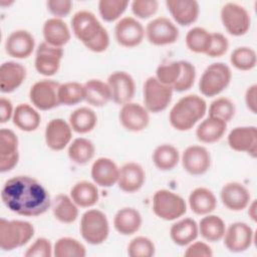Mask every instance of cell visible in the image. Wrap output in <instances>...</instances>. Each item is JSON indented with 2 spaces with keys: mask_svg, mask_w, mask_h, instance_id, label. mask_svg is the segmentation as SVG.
<instances>
[{
  "mask_svg": "<svg viewBox=\"0 0 257 257\" xmlns=\"http://www.w3.org/2000/svg\"><path fill=\"white\" fill-rule=\"evenodd\" d=\"M1 200L10 211L25 217L44 214L52 202L48 191L37 180L24 175L12 177L4 183Z\"/></svg>",
  "mask_w": 257,
  "mask_h": 257,
  "instance_id": "obj_1",
  "label": "cell"
},
{
  "mask_svg": "<svg viewBox=\"0 0 257 257\" xmlns=\"http://www.w3.org/2000/svg\"><path fill=\"white\" fill-rule=\"evenodd\" d=\"M71 28L75 37L92 52H103L109 45L107 30L96 16L87 10L77 11L71 18Z\"/></svg>",
  "mask_w": 257,
  "mask_h": 257,
  "instance_id": "obj_2",
  "label": "cell"
},
{
  "mask_svg": "<svg viewBox=\"0 0 257 257\" xmlns=\"http://www.w3.org/2000/svg\"><path fill=\"white\" fill-rule=\"evenodd\" d=\"M207 111L205 99L197 94H188L180 98L172 107L169 119L174 128L185 132L191 130Z\"/></svg>",
  "mask_w": 257,
  "mask_h": 257,
  "instance_id": "obj_3",
  "label": "cell"
},
{
  "mask_svg": "<svg viewBox=\"0 0 257 257\" xmlns=\"http://www.w3.org/2000/svg\"><path fill=\"white\" fill-rule=\"evenodd\" d=\"M34 235V227L27 221L0 220V248L11 251L28 243Z\"/></svg>",
  "mask_w": 257,
  "mask_h": 257,
  "instance_id": "obj_4",
  "label": "cell"
},
{
  "mask_svg": "<svg viewBox=\"0 0 257 257\" xmlns=\"http://www.w3.org/2000/svg\"><path fill=\"white\" fill-rule=\"evenodd\" d=\"M80 234L91 245L103 243L109 234V224L104 213L97 209H90L83 213L80 219Z\"/></svg>",
  "mask_w": 257,
  "mask_h": 257,
  "instance_id": "obj_5",
  "label": "cell"
},
{
  "mask_svg": "<svg viewBox=\"0 0 257 257\" xmlns=\"http://www.w3.org/2000/svg\"><path fill=\"white\" fill-rule=\"evenodd\" d=\"M231 78L232 72L227 64L212 63L204 70L199 81V89L203 95L208 97L218 95L227 88Z\"/></svg>",
  "mask_w": 257,
  "mask_h": 257,
  "instance_id": "obj_6",
  "label": "cell"
},
{
  "mask_svg": "<svg viewBox=\"0 0 257 257\" xmlns=\"http://www.w3.org/2000/svg\"><path fill=\"white\" fill-rule=\"evenodd\" d=\"M153 211L160 219L173 221L187 212V205L180 195L162 189L154 194Z\"/></svg>",
  "mask_w": 257,
  "mask_h": 257,
  "instance_id": "obj_7",
  "label": "cell"
},
{
  "mask_svg": "<svg viewBox=\"0 0 257 257\" xmlns=\"http://www.w3.org/2000/svg\"><path fill=\"white\" fill-rule=\"evenodd\" d=\"M172 86L161 83L155 76L149 77L144 83V102L149 112L165 110L173 97Z\"/></svg>",
  "mask_w": 257,
  "mask_h": 257,
  "instance_id": "obj_8",
  "label": "cell"
},
{
  "mask_svg": "<svg viewBox=\"0 0 257 257\" xmlns=\"http://www.w3.org/2000/svg\"><path fill=\"white\" fill-rule=\"evenodd\" d=\"M220 16L223 26L233 36H242L250 29V14L243 6L237 3L229 2L223 5Z\"/></svg>",
  "mask_w": 257,
  "mask_h": 257,
  "instance_id": "obj_9",
  "label": "cell"
},
{
  "mask_svg": "<svg viewBox=\"0 0 257 257\" xmlns=\"http://www.w3.org/2000/svg\"><path fill=\"white\" fill-rule=\"evenodd\" d=\"M59 83L52 79H42L35 82L29 91L32 104L40 110H48L59 105Z\"/></svg>",
  "mask_w": 257,
  "mask_h": 257,
  "instance_id": "obj_10",
  "label": "cell"
},
{
  "mask_svg": "<svg viewBox=\"0 0 257 257\" xmlns=\"http://www.w3.org/2000/svg\"><path fill=\"white\" fill-rule=\"evenodd\" d=\"M150 43L163 46L175 43L179 38V29L167 17H157L150 21L145 29Z\"/></svg>",
  "mask_w": 257,
  "mask_h": 257,
  "instance_id": "obj_11",
  "label": "cell"
},
{
  "mask_svg": "<svg viewBox=\"0 0 257 257\" xmlns=\"http://www.w3.org/2000/svg\"><path fill=\"white\" fill-rule=\"evenodd\" d=\"M63 57V49L48 43L41 42L36 50L35 68L37 72L44 76H52L57 73Z\"/></svg>",
  "mask_w": 257,
  "mask_h": 257,
  "instance_id": "obj_12",
  "label": "cell"
},
{
  "mask_svg": "<svg viewBox=\"0 0 257 257\" xmlns=\"http://www.w3.org/2000/svg\"><path fill=\"white\" fill-rule=\"evenodd\" d=\"M223 238L224 244L229 251L240 253L251 247L254 232L248 224L244 222H235L226 229Z\"/></svg>",
  "mask_w": 257,
  "mask_h": 257,
  "instance_id": "obj_13",
  "label": "cell"
},
{
  "mask_svg": "<svg viewBox=\"0 0 257 257\" xmlns=\"http://www.w3.org/2000/svg\"><path fill=\"white\" fill-rule=\"evenodd\" d=\"M114 35L118 44L131 48L142 43L146 32L140 21L127 16L117 21L114 27Z\"/></svg>",
  "mask_w": 257,
  "mask_h": 257,
  "instance_id": "obj_14",
  "label": "cell"
},
{
  "mask_svg": "<svg viewBox=\"0 0 257 257\" xmlns=\"http://www.w3.org/2000/svg\"><path fill=\"white\" fill-rule=\"evenodd\" d=\"M107 85L110 89L111 99L117 104H125L132 101L136 84L131 74L125 71H114L107 78Z\"/></svg>",
  "mask_w": 257,
  "mask_h": 257,
  "instance_id": "obj_15",
  "label": "cell"
},
{
  "mask_svg": "<svg viewBox=\"0 0 257 257\" xmlns=\"http://www.w3.org/2000/svg\"><path fill=\"white\" fill-rule=\"evenodd\" d=\"M118 117L121 125L134 133L144 131L150 122L149 110L142 104L132 101L121 105Z\"/></svg>",
  "mask_w": 257,
  "mask_h": 257,
  "instance_id": "obj_16",
  "label": "cell"
},
{
  "mask_svg": "<svg viewBox=\"0 0 257 257\" xmlns=\"http://www.w3.org/2000/svg\"><path fill=\"white\" fill-rule=\"evenodd\" d=\"M229 147L240 153H247L255 158L257 155V130L253 125L237 126L228 135Z\"/></svg>",
  "mask_w": 257,
  "mask_h": 257,
  "instance_id": "obj_17",
  "label": "cell"
},
{
  "mask_svg": "<svg viewBox=\"0 0 257 257\" xmlns=\"http://www.w3.org/2000/svg\"><path fill=\"white\" fill-rule=\"evenodd\" d=\"M182 165L186 172L193 176L205 174L211 166V155L202 146H190L182 155Z\"/></svg>",
  "mask_w": 257,
  "mask_h": 257,
  "instance_id": "obj_18",
  "label": "cell"
},
{
  "mask_svg": "<svg viewBox=\"0 0 257 257\" xmlns=\"http://www.w3.org/2000/svg\"><path fill=\"white\" fill-rule=\"evenodd\" d=\"M45 143L52 151H61L69 145L72 138V128L69 122L62 118L51 119L45 127Z\"/></svg>",
  "mask_w": 257,
  "mask_h": 257,
  "instance_id": "obj_19",
  "label": "cell"
},
{
  "mask_svg": "<svg viewBox=\"0 0 257 257\" xmlns=\"http://www.w3.org/2000/svg\"><path fill=\"white\" fill-rule=\"evenodd\" d=\"M18 138L9 128L0 131V172L11 171L18 163Z\"/></svg>",
  "mask_w": 257,
  "mask_h": 257,
  "instance_id": "obj_20",
  "label": "cell"
},
{
  "mask_svg": "<svg viewBox=\"0 0 257 257\" xmlns=\"http://www.w3.org/2000/svg\"><path fill=\"white\" fill-rule=\"evenodd\" d=\"M35 47V40L33 35L23 29L13 31L6 39L5 50L8 55L23 59L30 56Z\"/></svg>",
  "mask_w": 257,
  "mask_h": 257,
  "instance_id": "obj_21",
  "label": "cell"
},
{
  "mask_svg": "<svg viewBox=\"0 0 257 257\" xmlns=\"http://www.w3.org/2000/svg\"><path fill=\"white\" fill-rule=\"evenodd\" d=\"M223 205L231 211H242L250 203V193L245 186L237 182L225 184L220 192Z\"/></svg>",
  "mask_w": 257,
  "mask_h": 257,
  "instance_id": "obj_22",
  "label": "cell"
},
{
  "mask_svg": "<svg viewBox=\"0 0 257 257\" xmlns=\"http://www.w3.org/2000/svg\"><path fill=\"white\" fill-rule=\"evenodd\" d=\"M166 6L174 20L182 26L193 24L200 13V6L196 0H167Z\"/></svg>",
  "mask_w": 257,
  "mask_h": 257,
  "instance_id": "obj_23",
  "label": "cell"
},
{
  "mask_svg": "<svg viewBox=\"0 0 257 257\" xmlns=\"http://www.w3.org/2000/svg\"><path fill=\"white\" fill-rule=\"evenodd\" d=\"M146 173L143 167L135 162L124 164L119 169L117 185L125 193H135L145 184Z\"/></svg>",
  "mask_w": 257,
  "mask_h": 257,
  "instance_id": "obj_24",
  "label": "cell"
},
{
  "mask_svg": "<svg viewBox=\"0 0 257 257\" xmlns=\"http://www.w3.org/2000/svg\"><path fill=\"white\" fill-rule=\"evenodd\" d=\"M90 174L94 184L109 188L117 183L119 168L111 159L101 157L93 162Z\"/></svg>",
  "mask_w": 257,
  "mask_h": 257,
  "instance_id": "obj_25",
  "label": "cell"
},
{
  "mask_svg": "<svg viewBox=\"0 0 257 257\" xmlns=\"http://www.w3.org/2000/svg\"><path fill=\"white\" fill-rule=\"evenodd\" d=\"M26 77V68L18 62L6 61L0 67V90L10 93L17 89Z\"/></svg>",
  "mask_w": 257,
  "mask_h": 257,
  "instance_id": "obj_26",
  "label": "cell"
},
{
  "mask_svg": "<svg viewBox=\"0 0 257 257\" xmlns=\"http://www.w3.org/2000/svg\"><path fill=\"white\" fill-rule=\"evenodd\" d=\"M44 41L52 46L61 47L70 39V30L67 24L60 18L47 19L42 28Z\"/></svg>",
  "mask_w": 257,
  "mask_h": 257,
  "instance_id": "obj_27",
  "label": "cell"
},
{
  "mask_svg": "<svg viewBox=\"0 0 257 257\" xmlns=\"http://www.w3.org/2000/svg\"><path fill=\"white\" fill-rule=\"evenodd\" d=\"M143 223L140 212L132 207L119 209L113 218L114 229L121 235H133L137 233Z\"/></svg>",
  "mask_w": 257,
  "mask_h": 257,
  "instance_id": "obj_28",
  "label": "cell"
},
{
  "mask_svg": "<svg viewBox=\"0 0 257 257\" xmlns=\"http://www.w3.org/2000/svg\"><path fill=\"white\" fill-rule=\"evenodd\" d=\"M227 130V122L214 116H208L196 130L197 139L204 144H213L222 139Z\"/></svg>",
  "mask_w": 257,
  "mask_h": 257,
  "instance_id": "obj_29",
  "label": "cell"
},
{
  "mask_svg": "<svg viewBox=\"0 0 257 257\" xmlns=\"http://www.w3.org/2000/svg\"><path fill=\"white\" fill-rule=\"evenodd\" d=\"M189 206L196 215H208L215 210L217 199L211 190L199 187L191 192Z\"/></svg>",
  "mask_w": 257,
  "mask_h": 257,
  "instance_id": "obj_30",
  "label": "cell"
},
{
  "mask_svg": "<svg viewBox=\"0 0 257 257\" xmlns=\"http://www.w3.org/2000/svg\"><path fill=\"white\" fill-rule=\"evenodd\" d=\"M199 234L197 222L192 218L182 219L172 225L170 236L173 242L179 246H186L196 240Z\"/></svg>",
  "mask_w": 257,
  "mask_h": 257,
  "instance_id": "obj_31",
  "label": "cell"
},
{
  "mask_svg": "<svg viewBox=\"0 0 257 257\" xmlns=\"http://www.w3.org/2000/svg\"><path fill=\"white\" fill-rule=\"evenodd\" d=\"M84 100L96 107L104 106L111 100L110 89L106 82L100 79H90L84 84Z\"/></svg>",
  "mask_w": 257,
  "mask_h": 257,
  "instance_id": "obj_32",
  "label": "cell"
},
{
  "mask_svg": "<svg viewBox=\"0 0 257 257\" xmlns=\"http://www.w3.org/2000/svg\"><path fill=\"white\" fill-rule=\"evenodd\" d=\"M12 120L14 125L23 132L35 131L41 121L39 112L27 103H20L13 112Z\"/></svg>",
  "mask_w": 257,
  "mask_h": 257,
  "instance_id": "obj_33",
  "label": "cell"
},
{
  "mask_svg": "<svg viewBox=\"0 0 257 257\" xmlns=\"http://www.w3.org/2000/svg\"><path fill=\"white\" fill-rule=\"evenodd\" d=\"M78 206L64 194H58L51 202L53 216L61 223H73L78 217Z\"/></svg>",
  "mask_w": 257,
  "mask_h": 257,
  "instance_id": "obj_34",
  "label": "cell"
},
{
  "mask_svg": "<svg viewBox=\"0 0 257 257\" xmlns=\"http://www.w3.org/2000/svg\"><path fill=\"white\" fill-rule=\"evenodd\" d=\"M70 198L78 207L89 208L97 203L99 194L97 187L93 183L80 181L71 188Z\"/></svg>",
  "mask_w": 257,
  "mask_h": 257,
  "instance_id": "obj_35",
  "label": "cell"
},
{
  "mask_svg": "<svg viewBox=\"0 0 257 257\" xmlns=\"http://www.w3.org/2000/svg\"><path fill=\"white\" fill-rule=\"evenodd\" d=\"M97 122V116L94 110L82 106L74 109L69 115V124L77 134H86L91 132Z\"/></svg>",
  "mask_w": 257,
  "mask_h": 257,
  "instance_id": "obj_36",
  "label": "cell"
},
{
  "mask_svg": "<svg viewBox=\"0 0 257 257\" xmlns=\"http://www.w3.org/2000/svg\"><path fill=\"white\" fill-rule=\"evenodd\" d=\"M95 154L93 143L85 138H77L69 144L67 155L71 162L77 165H84L91 161Z\"/></svg>",
  "mask_w": 257,
  "mask_h": 257,
  "instance_id": "obj_37",
  "label": "cell"
},
{
  "mask_svg": "<svg viewBox=\"0 0 257 257\" xmlns=\"http://www.w3.org/2000/svg\"><path fill=\"white\" fill-rule=\"evenodd\" d=\"M199 233L209 242H217L224 237L226 226L224 221L217 215H206L198 225Z\"/></svg>",
  "mask_w": 257,
  "mask_h": 257,
  "instance_id": "obj_38",
  "label": "cell"
},
{
  "mask_svg": "<svg viewBox=\"0 0 257 257\" xmlns=\"http://www.w3.org/2000/svg\"><path fill=\"white\" fill-rule=\"evenodd\" d=\"M180 161V155L177 148L173 145L163 144L158 146L153 153V162L161 171L173 170Z\"/></svg>",
  "mask_w": 257,
  "mask_h": 257,
  "instance_id": "obj_39",
  "label": "cell"
},
{
  "mask_svg": "<svg viewBox=\"0 0 257 257\" xmlns=\"http://www.w3.org/2000/svg\"><path fill=\"white\" fill-rule=\"evenodd\" d=\"M86 249L82 243L71 237L59 238L53 246L55 257H84Z\"/></svg>",
  "mask_w": 257,
  "mask_h": 257,
  "instance_id": "obj_40",
  "label": "cell"
},
{
  "mask_svg": "<svg viewBox=\"0 0 257 257\" xmlns=\"http://www.w3.org/2000/svg\"><path fill=\"white\" fill-rule=\"evenodd\" d=\"M211 44V32L203 27H194L186 35V45L195 53H207Z\"/></svg>",
  "mask_w": 257,
  "mask_h": 257,
  "instance_id": "obj_41",
  "label": "cell"
},
{
  "mask_svg": "<svg viewBox=\"0 0 257 257\" xmlns=\"http://www.w3.org/2000/svg\"><path fill=\"white\" fill-rule=\"evenodd\" d=\"M84 99V86L76 81H69L59 85L58 101L59 104L73 105Z\"/></svg>",
  "mask_w": 257,
  "mask_h": 257,
  "instance_id": "obj_42",
  "label": "cell"
},
{
  "mask_svg": "<svg viewBox=\"0 0 257 257\" xmlns=\"http://www.w3.org/2000/svg\"><path fill=\"white\" fill-rule=\"evenodd\" d=\"M230 62L231 64L243 71L251 70L256 66L257 56L256 52L253 48L247 46H240L233 50L230 55Z\"/></svg>",
  "mask_w": 257,
  "mask_h": 257,
  "instance_id": "obj_43",
  "label": "cell"
},
{
  "mask_svg": "<svg viewBox=\"0 0 257 257\" xmlns=\"http://www.w3.org/2000/svg\"><path fill=\"white\" fill-rule=\"evenodd\" d=\"M127 5L128 1L126 0H100L98 12L104 21L112 22L122 15Z\"/></svg>",
  "mask_w": 257,
  "mask_h": 257,
  "instance_id": "obj_44",
  "label": "cell"
},
{
  "mask_svg": "<svg viewBox=\"0 0 257 257\" xmlns=\"http://www.w3.org/2000/svg\"><path fill=\"white\" fill-rule=\"evenodd\" d=\"M235 111V104L227 97H219L213 100L209 106V116L218 117L226 122L232 119Z\"/></svg>",
  "mask_w": 257,
  "mask_h": 257,
  "instance_id": "obj_45",
  "label": "cell"
},
{
  "mask_svg": "<svg viewBox=\"0 0 257 257\" xmlns=\"http://www.w3.org/2000/svg\"><path fill=\"white\" fill-rule=\"evenodd\" d=\"M154 242L145 236L134 238L127 245V255L131 257H152L155 255Z\"/></svg>",
  "mask_w": 257,
  "mask_h": 257,
  "instance_id": "obj_46",
  "label": "cell"
},
{
  "mask_svg": "<svg viewBox=\"0 0 257 257\" xmlns=\"http://www.w3.org/2000/svg\"><path fill=\"white\" fill-rule=\"evenodd\" d=\"M181 73V62L171 61L158 66L156 70V78L163 84L172 86L176 83Z\"/></svg>",
  "mask_w": 257,
  "mask_h": 257,
  "instance_id": "obj_47",
  "label": "cell"
},
{
  "mask_svg": "<svg viewBox=\"0 0 257 257\" xmlns=\"http://www.w3.org/2000/svg\"><path fill=\"white\" fill-rule=\"evenodd\" d=\"M181 62V73L179 75L178 80L173 85V89L178 92L186 91L190 89L196 79V68L195 66L185 60H180Z\"/></svg>",
  "mask_w": 257,
  "mask_h": 257,
  "instance_id": "obj_48",
  "label": "cell"
},
{
  "mask_svg": "<svg viewBox=\"0 0 257 257\" xmlns=\"http://www.w3.org/2000/svg\"><path fill=\"white\" fill-rule=\"evenodd\" d=\"M131 8L135 16L141 19H147L156 14L159 8L157 0H134Z\"/></svg>",
  "mask_w": 257,
  "mask_h": 257,
  "instance_id": "obj_49",
  "label": "cell"
},
{
  "mask_svg": "<svg viewBox=\"0 0 257 257\" xmlns=\"http://www.w3.org/2000/svg\"><path fill=\"white\" fill-rule=\"evenodd\" d=\"M53 248L48 239L40 237L32 243L24 253L25 257H51Z\"/></svg>",
  "mask_w": 257,
  "mask_h": 257,
  "instance_id": "obj_50",
  "label": "cell"
},
{
  "mask_svg": "<svg viewBox=\"0 0 257 257\" xmlns=\"http://www.w3.org/2000/svg\"><path fill=\"white\" fill-rule=\"evenodd\" d=\"M229 48V41L225 35L219 32H211V44L207 51L210 57H220L224 55Z\"/></svg>",
  "mask_w": 257,
  "mask_h": 257,
  "instance_id": "obj_51",
  "label": "cell"
},
{
  "mask_svg": "<svg viewBox=\"0 0 257 257\" xmlns=\"http://www.w3.org/2000/svg\"><path fill=\"white\" fill-rule=\"evenodd\" d=\"M46 7L55 18L61 19L70 13L72 2L70 0H48L46 2Z\"/></svg>",
  "mask_w": 257,
  "mask_h": 257,
  "instance_id": "obj_52",
  "label": "cell"
},
{
  "mask_svg": "<svg viewBox=\"0 0 257 257\" xmlns=\"http://www.w3.org/2000/svg\"><path fill=\"white\" fill-rule=\"evenodd\" d=\"M184 255L186 257H212L213 251L207 243L197 241L189 244Z\"/></svg>",
  "mask_w": 257,
  "mask_h": 257,
  "instance_id": "obj_53",
  "label": "cell"
},
{
  "mask_svg": "<svg viewBox=\"0 0 257 257\" xmlns=\"http://www.w3.org/2000/svg\"><path fill=\"white\" fill-rule=\"evenodd\" d=\"M12 102L5 97L0 98V121L2 123L7 122L13 116Z\"/></svg>",
  "mask_w": 257,
  "mask_h": 257,
  "instance_id": "obj_54",
  "label": "cell"
},
{
  "mask_svg": "<svg viewBox=\"0 0 257 257\" xmlns=\"http://www.w3.org/2000/svg\"><path fill=\"white\" fill-rule=\"evenodd\" d=\"M256 96H257V84H252L247 88L245 92V103L247 108L253 113H256V107H257Z\"/></svg>",
  "mask_w": 257,
  "mask_h": 257,
  "instance_id": "obj_55",
  "label": "cell"
},
{
  "mask_svg": "<svg viewBox=\"0 0 257 257\" xmlns=\"http://www.w3.org/2000/svg\"><path fill=\"white\" fill-rule=\"evenodd\" d=\"M256 209H257V204L256 201H252V203H249V209H248V215L249 217L255 222L257 219V213H256Z\"/></svg>",
  "mask_w": 257,
  "mask_h": 257,
  "instance_id": "obj_56",
  "label": "cell"
}]
</instances>
